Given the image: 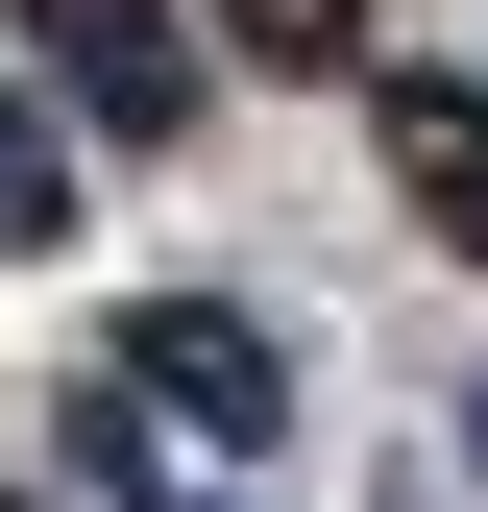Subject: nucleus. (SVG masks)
<instances>
[{"label":"nucleus","instance_id":"nucleus-1","mask_svg":"<svg viewBox=\"0 0 488 512\" xmlns=\"http://www.w3.org/2000/svg\"><path fill=\"white\" fill-rule=\"evenodd\" d=\"M98 366H122L147 415H196V439H293V342H269L244 293H147V317H122Z\"/></svg>","mask_w":488,"mask_h":512},{"label":"nucleus","instance_id":"nucleus-2","mask_svg":"<svg viewBox=\"0 0 488 512\" xmlns=\"http://www.w3.org/2000/svg\"><path fill=\"white\" fill-rule=\"evenodd\" d=\"M0 25L49 49V98H74L98 147H171V122H196V25H171V0H0Z\"/></svg>","mask_w":488,"mask_h":512},{"label":"nucleus","instance_id":"nucleus-3","mask_svg":"<svg viewBox=\"0 0 488 512\" xmlns=\"http://www.w3.org/2000/svg\"><path fill=\"white\" fill-rule=\"evenodd\" d=\"M391 196L488 269V74H391Z\"/></svg>","mask_w":488,"mask_h":512},{"label":"nucleus","instance_id":"nucleus-4","mask_svg":"<svg viewBox=\"0 0 488 512\" xmlns=\"http://www.w3.org/2000/svg\"><path fill=\"white\" fill-rule=\"evenodd\" d=\"M220 49H269V74H342V49H366V0H220Z\"/></svg>","mask_w":488,"mask_h":512},{"label":"nucleus","instance_id":"nucleus-5","mask_svg":"<svg viewBox=\"0 0 488 512\" xmlns=\"http://www.w3.org/2000/svg\"><path fill=\"white\" fill-rule=\"evenodd\" d=\"M0 244H74V147L49 122H0Z\"/></svg>","mask_w":488,"mask_h":512},{"label":"nucleus","instance_id":"nucleus-6","mask_svg":"<svg viewBox=\"0 0 488 512\" xmlns=\"http://www.w3.org/2000/svg\"><path fill=\"white\" fill-rule=\"evenodd\" d=\"M464 464H488V415H464Z\"/></svg>","mask_w":488,"mask_h":512}]
</instances>
